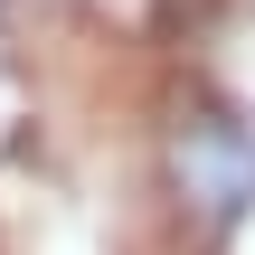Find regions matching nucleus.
<instances>
[{
  "mask_svg": "<svg viewBox=\"0 0 255 255\" xmlns=\"http://www.w3.org/2000/svg\"><path fill=\"white\" fill-rule=\"evenodd\" d=\"M161 199L189 246H227L255 227V114L189 85L161 114Z\"/></svg>",
  "mask_w": 255,
  "mask_h": 255,
  "instance_id": "1",
  "label": "nucleus"
},
{
  "mask_svg": "<svg viewBox=\"0 0 255 255\" xmlns=\"http://www.w3.org/2000/svg\"><path fill=\"white\" fill-rule=\"evenodd\" d=\"M28 19H66V28H114V19H132V9H151V0H19Z\"/></svg>",
  "mask_w": 255,
  "mask_h": 255,
  "instance_id": "2",
  "label": "nucleus"
}]
</instances>
